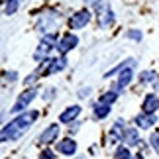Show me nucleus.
Wrapping results in <instances>:
<instances>
[{"label": "nucleus", "instance_id": "f257e3e1", "mask_svg": "<svg viewBox=\"0 0 159 159\" xmlns=\"http://www.w3.org/2000/svg\"><path fill=\"white\" fill-rule=\"evenodd\" d=\"M38 118V112H26V114H22V116H18L16 120H12L10 124H6L4 126V130L0 132V142H10V139H18L22 136L24 132L30 128V124Z\"/></svg>", "mask_w": 159, "mask_h": 159}, {"label": "nucleus", "instance_id": "f03ea898", "mask_svg": "<svg viewBox=\"0 0 159 159\" xmlns=\"http://www.w3.org/2000/svg\"><path fill=\"white\" fill-rule=\"evenodd\" d=\"M53 47H55V35H53V34H47V35H43V39H41V43H39V49L35 51L34 57L38 59V61L43 59L45 55L53 49Z\"/></svg>", "mask_w": 159, "mask_h": 159}, {"label": "nucleus", "instance_id": "7ed1b4c3", "mask_svg": "<svg viewBox=\"0 0 159 159\" xmlns=\"http://www.w3.org/2000/svg\"><path fill=\"white\" fill-rule=\"evenodd\" d=\"M89 22H90V12H89V10H81V12H77L75 16H71L69 28H71V30H79V28L87 26Z\"/></svg>", "mask_w": 159, "mask_h": 159}, {"label": "nucleus", "instance_id": "20e7f679", "mask_svg": "<svg viewBox=\"0 0 159 159\" xmlns=\"http://www.w3.org/2000/svg\"><path fill=\"white\" fill-rule=\"evenodd\" d=\"M35 94H38V93H35L34 89H32V90H26L24 94H20V98L16 100V104H14V108H12V112H22V110L35 98Z\"/></svg>", "mask_w": 159, "mask_h": 159}, {"label": "nucleus", "instance_id": "39448f33", "mask_svg": "<svg viewBox=\"0 0 159 159\" xmlns=\"http://www.w3.org/2000/svg\"><path fill=\"white\" fill-rule=\"evenodd\" d=\"M65 65H67L65 57H61V59H51V61H47L45 67H43V69H41L39 73H41V75H43V73H55V71L65 69Z\"/></svg>", "mask_w": 159, "mask_h": 159}, {"label": "nucleus", "instance_id": "423d86ee", "mask_svg": "<svg viewBox=\"0 0 159 159\" xmlns=\"http://www.w3.org/2000/svg\"><path fill=\"white\" fill-rule=\"evenodd\" d=\"M132 69H130V65L126 67V69H122V73L118 75V83L114 84V90H120V89H124L126 84H130V81H132Z\"/></svg>", "mask_w": 159, "mask_h": 159}, {"label": "nucleus", "instance_id": "0eeeda50", "mask_svg": "<svg viewBox=\"0 0 159 159\" xmlns=\"http://www.w3.org/2000/svg\"><path fill=\"white\" fill-rule=\"evenodd\" d=\"M57 134H59V126H55V124L49 126L45 132L39 134V143H51V142H55Z\"/></svg>", "mask_w": 159, "mask_h": 159}, {"label": "nucleus", "instance_id": "6e6552de", "mask_svg": "<svg viewBox=\"0 0 159 159\" xmlns=\"http://www.w3.org/2000/svg\"><path fill=\"white\" fill-rule=\"evenodd\" d=\"M157 106H159V98L155 94H148V96H145V100H143V112L145 114H153L157 110Z\"/></svg>", "mask_w": 159, "mask_h": 159}, {"label": "nucleus", "instance_id": "1a4fd4ad", "mask_svg": "<svg viewBox=\"0 0 159 159\" xmlns=\"http://www.w3.org/2000/svg\"><path fill=\"white\" fill-rule=\"evenodd\" d=\"M79 43V39H77V35H65V38H63V41H61V43H59V51L61 53H67V51H71L73 49V47H75Z\"/></svg>", "mask_w": 159, "mask_h": 159}, {"label": "nucleus", "instance_id": "9d476101", "mask_svg": "<svg viewBox=\"0 0 159 159\" xmlns=\"http://www.w3.org/2000/svg\"><path fill=\"white\" fill-rule=\"evenodd\" d=\"M57 149L61 153H65V155H73L77 151V143L73 142V139H63V142L57 143Z\"/></svg>", "mask_w": 159, "mask_h": 159}, {"label": "nucleus", "instance_id": "9b49d317", "mask_svg": "<svg viewBox=\"0 0 159 159\" xmlns=\"http://www.w3.org/2000/svg\"><path fill=\"white\" fill-rule=\"evenodd\" d=\"M136 124L139 126V128H149V126H153L155 124V116L153 114H139V116H136Z\"/></svg>", "mask_w": 159, "mask_h": 159}, {"label": "nucleus", "instance_id": "f8f14e48", "mask_svg": "<svg viewBox=\"0 0 159 159\" xmlns=\"http://www.w3.org/2000/svg\"><path fill=\"white\" fill-rule=\"evenodd\" d=\"M79 112H81V108H79V106H71V108H67L65 112L59 116V120H61V122H65V124H67V122L75 120L77 116H79Z\"/></svg>", "mask_w": 159, "mask_h": 159}, {"label": "nucleus", "instance_id": "ddd939ff", "mask_svg": "<svg viewBox=\"0 0 159 159\" xmlns=\"http://www.w3.org/2000/svg\"><path fill=\"white\" fill-rule=\"evenodd\" d=\"M110 112V106L104 104V102H98V104L94 106V114H96V118H106Z\"/></svg>", "mask_w": 159, "mask_h": 159}, {"label": "nucleus", "instance_id": "4468645a", "mask_svg": "<svg viewBox=\"0 0 159 159\" xmlns=\"http://www.w3.org/2000/svg\"><path fill=\"white\" fill-rule=\"evenodd\" d=\"M124 139H126V142L130 143V145H136V143L139 142V136H138V132H136V130H132V128H130V130H126V132H124Z\"/></svg>", "mask_w": 159, "mask_h": 159}, {"label": "nucleus", "instance_id": "2eb2a0df", "mask_svg": "<svg viewBox=\"0 0 159 159\" xmlns=\"http://www.w3.org/2000/svg\"><path fill=\"white\" fill-rule=\"evenodd\" d=\"M122 126H124V122H122V120H118V122H116V124H114V128H112V134H110V136H112V139H116V138H120L122 136Z\"/></svg>", "mask_w": 159, "mask_h": 159}, {"label": "nucleus", "instance_id": "dca6fc26", "mask_svg": "<svg viewBox=\"0 0 159 159\" xmlns=\"http://www.w3.org/2000/svg\"><path fill=\"white\" fill-rule=\"evenodd\" d=\"M116 98H118V94H116L114 90H112V93H106V94H102L100 102H104V104H112V102H114Z\"/></svg>", "mask_w": 159, "mask_h": 159}, {"label": "nucleus", "instance_id": "f3484780", "mask_svg": "<svg viewBox=\"0 0 159 159\" xmlns=\"http://www.w3.org/2000/svg\"><path fill=\"white\" fill-rule=\"evenodd\" d=\"M130 151H128L126 148H118L116 149V159H130Z\"/></svg>", "mask_w": 159, "mask_h": 159}, {"label": "nucleus", "instance_id": "a211bd4d", "mask_svg": "<svg viewBox=\"0 0 159 159\" xmlns=\"http://www.w3.org/2000/svg\"><path fill=\"white\" fill-rule=\"evenodd\" d=\"M18 10V0H8V4H6V14H14Z\"/></svg>", "mask_w": 159, "mask_h": 159}, {"label": "nucleus", "instance_id": "6ab92c4d", "mask_svg": "<svg viewBox=\"0 0 159 159\" xmlns=\"http://www.w3.org/2000/svg\"><path fill=\"white\" fill-rule=\"evenodd\" d=\"M149 142H151V145L155 148V151H159V130L153 134V136H151V139H149Z\"/></svg>", "mask_w": 159, "mask_h": 159}, {"label": "nucleus", "instance_id": "aec40b11", "mask_svg": "<svg viewBox=\"0 0 159 159\" xmlns=\"http://www.w3.org/2000/svg\"><path fill=\"white\" fill-rule=\"evenodd\" d=\"M151 79H155V73H151V71H145V73H142V81H143V83L151 81Z\"/></svg>", "mask_w": 159, "mask_h": 159}, {"label": "nucleus", "instance_id": "412c9836", "mask_svg": "<svg viewBox=\"0 0 159 159\" xmlns=\"http://www.w3.org/2000/svg\"><path fill=\"white\" fill-rule=\"evenodd\" d=\"M39 159H55V157H53V151H49V149H45L43 153L39 155Z\"/></svg>", "mask_w": 159, "mask_h": 159}, {"label": "nucleus", "instance_id": "4be33fe9", "mask_svg": "<svg viewBox=\"0 0 159 159\" xmlns=\"http://www.w3.org/2000/svg\"><path fill=\"white\" fill-rule=\"evenodd\" d=\"M128 38H132V39H142V34H139V32H130V34H128Z\"/></svg>", "mask_w": 159, "mask_h": 159}, {"label": "nucleus", "instance_id": "5701e85b", "mask_svg": "<svg viewBox=\"0 0 159 159\" xmlns=\"http://www.w3.org/2000/svg\"><path fill=\"white\" fill-rule=\"evenodd\" d=\"M89 93H90V89H83L81 93H79V96H81V98H84V96H89Z\"/></svg>", "mask_w": 159, "mask_h": 159}, {"label": "nucleus", "instance_id": "b1692460", "mask_svg": "<svg viewBox=\"0 0 159 159\" xmlns=\"http://www.w3.org/2000/svg\"><path fill=\"white\" fill-rule=\"evenodd\" d=\"M134 159H143V157H142V155H136V157H134Z\"/></svg>", "mask_w": 159, "mask_h": 159}, {"label": "nucleus", "instance_id": "393cba45", "mask_svg": "<svg viewBox=\"0 0 159 159\" xmlns=\"http://www.w3.org/2000/svg\"><path fill=\"white\" fill-rule=\"evenodd\" d=\"M0 2H2V0H0Z\"/></svg>", "mask_w": 159, "mask_h": 159}]
</instances>
